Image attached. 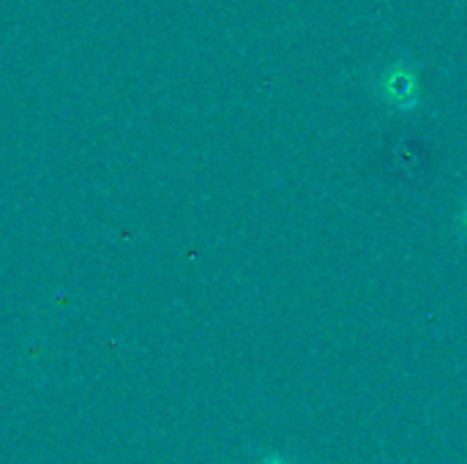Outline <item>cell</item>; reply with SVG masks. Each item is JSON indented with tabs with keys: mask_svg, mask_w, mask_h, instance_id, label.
Instances as JSON below:
<instances>
[{
	"mask_svg": "<svg viewBox=\"0 0 467 464\" xmlns=\"http://www.w3.org/2000/svg\"><path fill=\"white\" fill-rule=\"evenodd\" d=\"M265 464H285V462H282V459H268Z\"/></svg>",
	"mask_w": 467,
	"mask_h": 464,
	"instance_id": "cell-1",
	"label": "cell"
}]
</instances>
